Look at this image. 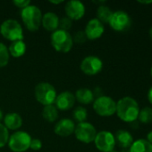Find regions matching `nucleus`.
<instances>
[{
  "instance_id": "32",
  "label": "nucleus",
  "mask_w": 152,
  "mask_h": 152,
  "mask_svg": "<svg viewBox=\"0 0 152 152\" xmlns=\"http://www.w3.org/2000/svg\"><path fill=\"white\" fill-rule=\"evenodd\" d=\"M148 100L152 104V86L150 88V90L148 92Z\"/></svg>"
},
{
  "instance_id": "4",
  "label": "nucleus",
  "mask_w": 152,
  "mask_h": 152,
  "mask_svg": "<svg viewBox=\"0 0 152 152\" xmlns=\"http://www.w3.org/2000/svg\"><path fill=\"white\" fill-rule=\"evenodd\" d=\"M51 45L59 53H68L73 45V37L68 31L58 28L52 33Z\"/></svg>"
},
{
  "instance_id": "16",
  "label": "nucleus",
  "mask_w": 152,
  "mask_h": 152,
  "mask_svg": "<svg viewBox=\"0 0 152 152\" xmlns=\"http://www.w3.org/2000/svg\"><path fill=\"white\" fill-rule=\"evenodd\" d=\"M41 25L47 31H56L58 29L59 26V18L53 12H47L42 16Z\"/></svg>"
},
{
  "instance_id": "17",
  "label": "nucleus",
  "mask_w": 152,
  "mask_h": 152,
  "mask_svg": "<svg viewBox=\"0 0 152 152\" xmlns=\"http://www.w3.org/2000/svg\"><path fill=\"white\" fill-rule=\"evenodd\" d=\"M115 140L116 144L123 149H130L134 142L133 135L126 130H118L115 134Z\"/></svg>"
},
{
  "instance_id": "3",
  "label": "nucleus",
  "mask_w": 152,
  "mask_h": 152,
  "mask_svg": "<svg viewBox=\"0 0 152 152\" xmlns=\"http://www.w3.org/2000/svg\"><path fill=\"white\" fill-rule=\"evenodd\" d=\"M34 94L36 100L44 106L53 105L57 96L55 87L47 82L39 83L35 86Z\"/></svg>"
},
{
  "instance_id": "6",
  "label": "nucleus",
  "mask_w": 152,
  "mask_h": 152,
  "mask_svg": "<svg viewBox=\"0 0 152 152\" xmlns=\"http://www.w3.org/2000/svg\"><path fill=\"white\" fill-rule=\"evenodd\" d=\"M93 110L101 117H111L116 114V102L113 98L106 95L98 97L93 102Z\"/></svg>"
},
{
  "instance_id": "34",
  "label": "nucleus",
  "mask_w": 152,
  "mask_h": 152,
  "mask_svg": "<svg viewBox=\"0 0 152 152\" xmlns=\"http://www.w3.org/2000/svg\"><path fill=\"white\" fill-rule=\"evenodd\" d=\"M64 1H49V3L51 4H62Z\"/></svg>"
},
{
  "instance_id": "27",
  "label": "nucleus",
  "mask_w": 152,
  "mask_h": 152,
  "mask_svg": "<svg viewBox=\"0 0 152 152\" xmlns=\"http://www.w3.org/2000/svg\"><path fill=\"white\" fill-rule=\"evenodd\" d=\"M9 131L8 129L0 123V148L4 147L9 141Z\"/></svg>"
},
{
  "instance_id": "36",
  "label": "nucleus",
  "mask_w": 152,
  "mask_h": 152,
  "mask_svg": "<svg viewBox=\"0 0 152 152\" xmlns=\"http://www.w3.org/2000/svg\"><path fill=\"white\" fill-rule=\"evenodd\" d=\"M2 119H3V111L0 110V122H1Z\"/></svg>"
},
{
  "instance_id": "22",
  "label": "nucleus",
  "mask_w": 152,
  "mask_h": 152,
  "mask_svg": "<svg viewBox=\"0 0 152 152\" xmlns=\"http://www.w3.org/2000/svg\"><path fill=\"white\" fill-rule=\"evenodd\" d=\"M113 11L107 5H99L98 10H97V16L98 20L101 21L102 23H108L112 15H113Z\"/></svg>"
},
{
  "instance_id": "7",
  "label": "nucleus",
  "mask_w": 152,
  "mask_h": 152,
  "mask_svg": "<svg viewBox=\"0 0 152 152\" xmlns=\"http://www.w3.org/2000/svg\"><path fill=\"white\" fill-rule=\"evenodd\" d=\"M30 135L23 131H17L9 137L8 146L13 152H25L30 149Z\"/></svg>"
},
{
  "instance_id": "33",
  "label": "nucleus",
  "mask_w": 152,
  "mask_h": 152,
  "mask_svg": "<svg viewBox=\"0 0 152 152\" xmlns=\"http://www.w3.org/2000/svg\"><path fill=\"white\" fill-rule=\"evenodd\" d=\"M146 140L152 144V131H151V132L147 134V139H146Z\"/></svg>"
},
{
  "instance_id": "21",
  "label": "nucleus",
  "mask_w": 152,
  "mask_h": 152,
  "mask_svg": "<svg viewBox=\"0 0 152 152\" xmlns=\"http://www.w3.org/2000/svg\"><path fill=\"white\" fill-rule=\"evenodd\" d=\"M130 152H152V144L146 139H138L130 147Z\"/></svg>"
},
{
  "instance_id": "18",
  "label": "nucleus",
  "mask_w": 152,
  "mask_h": 152,
  "mask_svg": "<svg viewBox=\"0 0 152 152\" xmlns=\"http://www.w3.org/2000/svg\"><path fill=\"white\" fill-rule=\"evenodd\" d=\"M4 126L10 130H17L22 126V118L16 112H11L5 115L4 118Z\"/></svg>"
},
{
  "instance_id": "31",
  "label": "nucleus",
  "mask_w": 152,
  "mask_h": 152,
  "mask_svg": "<svg viewBox=\"0 0 152 152\" xmlns=\"http://www.w3.org/2000/svg\"><path fill=\"white\" fill-rule=\"evenodd\" d=\"M13 4L14 5H16L17 7L23 9L26 6L30 4V0H14V1H13Z\"/></svg>"
},
{
  "instance_id": "35",
  "label": "nucleus",
  "mask_w": 152,
  "mask_h": 152,
  "mask_svg": "<svg viewBox=\"0 0 152 152\" xmlns=\"http://www.w3.org/2000/svg\"><path fill=\"white\" fill-rule=\"evenodd\" d=\"M140 4H151L152 3V0L151 1H138Z\"/></svg>"
},
{
  "instance_id": "25",
  "label": "nucleus",
  "mask_w": 152,
  "mask_h": 152,
  "mask_svg": "<svg viewBox=\"0 0 152 152\" xmlns=\"http://www.w3.org/2000/svg\"><path fill=\"white\" fill-rule=\"evenodd\" d=\"M73 119L77 121L78 123L85 122L88 118V111L83 107H77L74 109L73 112Z\"/></svg>"
},
{
  "instance_id": "24",
  "label": "nucleus",
  "mask_w": 152,
  "mask_h": 152,
  "mask_svg": "<svg viewBox=\"0 0 152 152\" xmlns=\"http://www.w3.org/2000/svg\"><path fill=\"white\" fill-rule=\"evenodd\" d=\"M138 119L141 123L151 124L152 123V107H143L140 110Z\"/></svg>"
},
{
  "instance_id": "9",
  "label": "nucleus",
  "mask_w": 152,
  "mask_h": 152,
  "mask_svg": "<svg viewBox=\"0 0 152 152\" xmlns=\"http://www.w3.org/2000/svg\"><path fill=\"white\" fill-rule=\"evenodd\" d=\"M96 148L101 152H111L116 146L115 135L108 131H101L97 133L94 140Z\"/></svg>"
},
{
  "instance_id": "26",
  "label": "nucleus",
  "mask_w": 152,
  "mask_h": 152,
  "mask_svg": "<svg viewBox=\"0 0 152 152\" xmlns=\"http://www.w3.org/2000/svg\"><path fill=\"white\" fill-rule=\"evenodd\" d=\"M10 53L8 48L3 43H0V68L6 66L9 62Z\"/></svg>"
},
{
  "instance_id": "28",
  "label": "nucleus",
  "mask_w": 152,
  "mask_h": 152,
  "mask_svg": "<svg viewBox=\"0 0 152 152\" xmlns=\"http://www.w3.org/2000/svg\"><path fill=\"white\" fill-rule=\"evenodd\" d=\"M72 25H73V20L71 19H69L68 17H64L61 20H59V26H58V28H60L59 29L68 31L71 28Z\"/></svg>"
},
{
  "instance_id": "14",
  "label": "nucleus",
  "mask_w": 152,
  "mask_h": 152,
  "mask_svg": "<svg viewBox=\"0 0 152 152\" xmlns=\"http://www.w3.org/2000/svg\"><path fill=\"white\" fill-rule=\"evenodd\" d=\"M75 101V96L73 93L69 91L62 92L56 98V108L60 110H68L73 107Z\"/></svg>"
},
{
  "instance_id": "11",
  "label": "nucleus",
  "mask_w": 152,
  "mask_h": 152,
  "mask_svg": "<svg viewBox=\"0 0 152 152\" xmlns=\"http://www.w3.org/2000/svg\"><path fill=\"white\" fill-rule=\"evenodd\" d=\"M103 68V61L98 56L90 55L85 57L81 63L82 71L90 76L96 75L101 71Z\"/></svg>"
},
{
  "instance_id": "15",
  "label": "nucleus",
  "mask_w": 152,
  "mask_h": 152,
  "mask_svg": "<svg viewBox=\"0 0 152 152\" xmlns=\"http://www.w3.org/2000/svg\"><path fill=\"white\" fill-rule=\"evenodd\" d=\"M75 124L70 118H63L55 126V134L61 137H68L74 133Z\"/></svg>"
},
{
  "instance_id": "13",
  "label": "nucleus",
  "mask_w": 152,
  "mask_h": 152,
  "mask_svg": "<svg viewBox=\"0 0 152 152\" xmlns=\"http://www.w3.org/2000/svg\"><path fill=\"white\" fill-rule=\"evenodd\" d=\"M105 31L104 24L99 21L97 18L91 19L89 20L85 27L84 33L87 37V39L95 40L99 38Z\"/></svg>"
},
{
  "instance_id": "37",
  "label": "nucleus",
  "mask_w": 152,
  "mask_h": 152,
  "mask_svg": "<svg viewBox=\"0 0 152 152\" xmlns=\"http://www.w3.org/2000/svg\"><path fill=\"white\" fill-rule=\"evenodd\" d=\"M149 33H150V37H151V38L152 39V27L151 28V29H150V32H149Z\"/></svg>"
},
{
  "instance_id": "38",
  "label": "nucleus",
  "mask_w": 152,
  "mask_h": 152,
  "mask_svg": "<svg viewBox=\"0 0 152 152\" xmlns=\"http://www.w3.org/2000/svg\"><path fill=\"white\" fill-rule=\"evenodd\" d=\"M151 77H152V67H151Z\"/></svg>"
},
{
  "instance_id": "19",
  "label": "nucleus",
  "mask_w": 152,
  "mask_h": 152,
  "mask_svg": "<svg viewBox=\"0 0 152 152\" xmlns=\"http://www.w3.org/2000/svg\"><path fill=\"white\" fill-rule=\"evenodd\" d=\"M10 55H12L14 58L22 57L25 52H26V45L23 42V40H17L11 43L9 48H8Z\"/></svg>"
},
{
  "instance_id": "12",
  "label": "nucleus",
  "mask_w": 152,
  "mask_h": 152,
  "mask_svg": "<svg viewBox=\"0 0 152 152\" xmlns=\"http://www.w3.org/2000/svg\"><path fill=\"white\" fill-rule=\"evenodd\" d=\"M65 13L72 20H77L82 19L85 13L84 4L78 0H71L65 4Z\"/></svg>"
},
{
  "instance_id": "10",
  "label": "nucleus",
  "mask_w": 152,
  "mask_h": 152,
  "mask_svg": "<svg viewBox=\"0 0 152 152\" xmlns=\"http://www.w3.org/2000/svg\"><path fill=\"white\" fill-rule=\"evenodd\" d=\"M108 23L114 30L125 31L130 28L132 20H131V17L126 12L116 11L113 12V15Z\"/></svg>"
},
{
  "instance_id": "30",
  "label": "nucleus",
  "mask_w": 152,
  "mask_h": 152,
  "mask_svg": "<svg viewBox=\"0 0 152 152\" xmlns=\"http://www.w3.org/2000/svg\"><path fill=\"white\" fill-rule=\"evenodd\" d=\"M42 148V142L39 139H31L30 142V149L32 151H39Z\"/></svg>"
},
{
  "instance_id": "2",
  "label": "nucleus",
  "mask_w": 152,
  "mask_h": 152,
  "mask_svg": "<svg viewBox=\"0 0 152 152\" xmlns=\"http://www.w3.org/2000/svg\"><path fill=\"white\" fill-rule=\"evenodd\" d=\"M21 17L25 27L30 31L38 30L41 25L42 13L40 9L36 5L30 4L22 9Z\"/></svg>"
},
{
  "instance_id": "5",
  "label": "nucleus",
  "mask_w": 152,
  "mask_h": 152,
  "mask_svg": "<svg viewBox=\"0 0 152 152\" xmlns=\"http://www.w3.org/2000/svg\"><path fill=\"white\" fill-rule=\"evenodd\" d=\"M0 33L4 38L12 42L23 39L22 28L21 24L16 20H13V19L5 20L1 24Z\"/></svg>"
},
{
  "instance_id": "29",
  "label": "nucleus",
  "mask_w": 152,
  "mask_h": 152,
  "mask_svg": "<svg viewBox=\"0 0 152 152\" xmlns=\"http://www.w3.org/2000/svg\"><path fill=\"white\" fill-rule=\"evenodd\" d=\"M73 40L75 43L78 44H83L86 40H87V37L84 33V31H77L73 38Z\"/></svg>"
},
{
  "instance_id": "20",
  "label": "nucleus",
  "mask_w": 152,
  "mask_h": 152,
  "mask_svg": "<svg viewBox=\"0 0 152 152\" xmlns=\"http://www.w3.org/2000/svg\"><path fill=\"white\" fill-rule=\"evenodd\" d=\"M74 96L75 100L82 104H89L94 101V94L88 88H81L77 90Z\"/></svg>"
},
{
  "instance_id": "23",
  "label": "nucleus",
  "mask_w": 152,
  "mask_h": 152,
  "mask_svg": "<svg viewBox=\"0 0 152 152\" xmlns=\"http://www.w3.org/2000/svg\"><path fill=\"white\" fill-rule=\"evenodd\" d=\"M42 116L44 119H46L47 122H55L58 118V111L56 106L54 105H47L43 108L42 110Z\"/></svg>"
},
{
  "instance_id": "8",
  "label": "nucleus",
  "mask_w": 152,
  "mask_h": 152,
  "mask_svg": "<svg viewBox=\"0 0 152 152\" xmlns=\"http://www.w3.org/2000/svg\"><path fill=\"white\" fill-rule=\"evenodd\" d=\"M74 134L78 141L88 144L94 142L95 137L97 135V131L92 124L88 122H82L79 123L75 126Z\"/></svg>"
},
{
  "instance_id": "1",
  "label": "nucleus",
  "mask_w": 152,
  "mask_h": 152,
  "mask_svg": "<svg viewBox=\"0 0 152 152\" xmlns=\"http://www.w3.org/2000/svg\"><path fill=\"white\" fill-rule=\"evenodd\" d=\"M140 110V106L134 98L125 96L116 102V113L122 121L133 123L138 119Z\"/></svg>"
},
{
  "instance_id": "39",
  "label": "nucleus",
  "mask_w": 152,
  "mask_h": 152,
  "mask_svg": "<svg viewBox=\"0 0 152 152\" xmlns=\"http://www.w3.org/2000/svg\"><path fill=\"white\" fill-rule=\"evenodd\" d=\"M111 152H117V151H111Z\"/></svg>"
}]
</instances>
